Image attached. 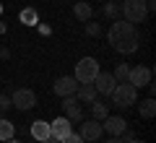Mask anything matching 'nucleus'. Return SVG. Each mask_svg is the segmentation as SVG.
Here are the masks:
<instances>
[{"label": "nucleus", "instance_id": "nucleus-1", "mask_svg": "<svg viewBox=\"0 0 156 143\" xmlns=\"http://www.w3.org/2000/svg\"><path fill=\"white\" fill-rule=\"evenodd\" d=\"M107 39H109V44L120 52V55H133V52L138 50V31H135V26L128 23V21H120V18L112 21Z\"/></svg>", "mask_w": 156, "mask_h": 143}, {"label": "nucleus", "instance_id": "nucleus-2", "mask_svg": "<svg viewBox=\"0 0 156 143\" xmlns=\"http://www.w3.org/2000/svg\"><path fill=\"white\" fill-rule=\"evenodd\" d=\"M109 96H112V102H115L120 109H128V107H133L135 102H138V88H135L133 83L122 81V83L115 86V91H112Z\"/></svg>", "mask_w": 156, "mask_h": 143}, {"label": "nucleus", "instance_id": "nucleus-3", "mask_svg": "<svg viewBox=\"0 0 156 143\" xmlns=\"http://www.w3.org/2000/svg\"><path fill=\"white\" fill-rule=\"evenodd\" d=\"M148 18V8H146V0H125L122 3V21L128 23H140Z\"/></svg>", "mask_w": 156, "mask_h": 143}, {"label": "nucleus", "instance_id": "nucleus-4", "mask_svg": "<svg viewBox=\"0 0 156 143\" xmlns=\"http://www.w3.org/2000/svg\"><path fill=\"white\" fill-rule=\"evenodd\" d=\"M99 76V63L94 57H83V60L76 63V81L78 83H94V78Z\"/></svg>", "mask_w": 156, "mask_h": 143}, {"label": "nucleus", "instance_id": "nucleus-5", "mask_svg": "<svg viewBox=\"0 0 156 143\" xmlns=\"http://www.w3.org/2000/svg\"><path fill=\"white\" fill-rule=\"evenodd\" d=\"M34 104H37V94H34L31 88H16V91H13L11 107H16V109H21V112H29Z\"/></svg>", "mask_w": 156, "mask_h": 143}, {"label": "nucleus", "instance_id": "nucleus-6", "mask_svg": "<svg viewBox=\"0 0 156 143\" xmlns=\"http://www.w3.org/2000/svg\"><path fill=\"white\" fill-rule=\"evenodd\" d=\"M101 133H104V127L99 120H81V125H78V135L83 141H99Z\"/></svg>", "mask_w": 156, "mask_h": 143}, {"label": "nucleus", "instance_id": "nucleus-7", "mask_svg": "<svg viewBox=\"0 0 156 143\" xmlns=\"http://www.w3.org/2000/svg\"><path fill=\"white\" fill-rule=\"evenodd\" d=\"M128 83H133L135 88H143L151 83V68L148 65H135L128 70Z\"/></svg>", "mask_w": 156, "mask_h": 143}, {"label": "nucleus", "instance_id": "nucleus-8", "mask_svg": "<svg viewBox=\"0 0 156 143\" xmlns=\"http://www.w3.org/2000/svg\"><path fill=\"white\" fill-rule=\"evenodd\" d=\"M62 109H65V117L70 122H81L83 120V107L78 104L76 94H73V96H62Z\"/></svg>", "mask_w": 156, "mask_h": 143}, {"label": "nucleus", "instance_id": "nucleus-9", "mask_svg": "<svg viewBox=\"0 0 156 143\" xmlns=\"http://www.w3.org/2000/svg\"><path fill=\"white\" fill-rule=\"evenodd\" d=\"M70 133H73V122L68 117H57V120L50 122V138H55V141H62Z\"/></svg>", "mask_w": 156, "mask_h": 143}, {"label": "nucleus", "instance_id": "nucleus-10", "mask_svg": "<svg viewBox=\"0 0 156 143\" xmlns=\"http://www.w3.org/2000/svg\"><path fill=\"white\" fill-rule=\"evenodd\" d=\"M115 86H117V81H115V76H112V73H101V70H99V76L94 78V88H96V94H104V96H109V94L115 91Z\"/></svg>", "mask_w": 156, "mask_h": 143}, {"label": "nucleus", "instance_id": "nucleus-11", "mask_svg": "<svg viewBox=\"0 0 156 143\" xmlns=\"http://www.w3.org/2000/svg\"><path fill=\"white\" fill-rule=\"evenodd\" d=\"M76 88H78V81L73 76H60L55 81V94H57V96H73Z\"/></svg>", "mask_w": 156, "mask_h": 143}, {"label": "nucleus", "instance_id": "nucleus-12", "mask_svg": "<svg viewBox=\"0 0 156 143\" xmlns=\"http://www.w3.org/2000/svg\"><path fill=\"white\" fill-rule=\"evenodd\" d=\"M101 122H104L101 127H104V130L109 133V135H120V133H122L125 127H128V122H125L122 117H112V115H107Z\"/></svg>", "mask_w": 156, "mask_h": 143}, {"label": "nucleus", "instance_id": "nucleus-13", "mask_svg": "<svg viewBox=\"0 0 156 143\" xmlns=\"http://www.w3.org/2000/svg\"><path fill=\"white\" fill-rule=\"evenodd\" d=\"M29 133H31V138L34 141H44V138H50V122H44V120H34L31 122V127H29Z\"/></svg>", "mask_w": 156, "mask_h": 143}, {"label": "nucleus", "instance_id": "nucleus-14", "mask_svg": "<svg viewBox=\"0 0 156 143\" xmlns=\"http://www.w3.org/2000/svg\"><path fill=\"white\" fill-rule=\"evenodd\" d=\"M76 94H78V99L83 102V104H91V102H96V88H94V83H78V88H76Z\"/></svg>", "mask_w": 156, "mask_h": 143}, {"label": "nucleus", "instance_id": "nucleus-15", "mask_svg": "<svg viewBox=\"0 0 156 143\" xmlns=\"http://www.w3.org/2000/svg\"><path fill=\"white\" fill-rule=\"evenodd\" d=\"M73 13H76L78 21H91V16H94V8H91L89 3H76V5H73Z\"/></svg>", "mask_w": 156, "mask_h": 143}, {"label": "nucleus", "instance_id": "nucleus-16", "mask_svg": "<svg viewBox=\"0 0 156 143\" xmlns=\"http://www.w3.org/2000/svg\"><path fill=\"white\" fill-rule=\"evenodd\" d=\"M104 16L109 18V21H117V18L122 16V5H120L117 0H107L104 3Z\"/></svg>", "mask_w": 156, "mask_h": 143}, {"label": "nucleus", "instance_id": "nucleus-17", "mask_svg": "<svg viewBox=\"0 0 156 143\" xmlns=\"http://www.w3.org/2000/svg\"><path fill=\"white\" fill-rule=\"evenodd\" d=\"M154 115H156V102H154V96H148V99L140 102V117L143 120H151Z\"/></svg>", "mask_w": 156, "mask_h": 143}, {"label": "nucleus", "instance_id": "nucleus-18", "mask_svg": "<svg viewBox=\"0 0 156 143\" xmlns=\"http://www.w3.org/2000/svg\"><path fill=\"white\" fill-rule=\"evenodd\" d=\"M16 135V125H13L11 120H0V141H8V138H13Z\"/></svg>", "mask_w": 156, "mask_h": 143}, {"label": "nucleus", "instance_id": "nucleus-19", "mask_svg": "<svg viewBox=\"0 0 156 143\" xmlns=\"http://www.w3.org/2000/svg\"><path fill=\"white\" fill-rule=\"evenodd\" d=\"M91 115H94V120H104V117L107 115H109V109H107V104H104V102H99V99H96V102H91Z\"/></svg>", "mask_w": 156, "mask_h": 143}, {"label": "nucleus", "instance_id": "nucleus-20", "mask_svg": "<svg viewBox=\"0 0 156 143\" xmlns=\"http://www.w3.org/2000/svg\"><path fill=\"white\" fill-rule=\"evenodd\" d=\"M128 70H130V65H125V63H120V65L115 68V73H112V76H115V81H117V83L128 81Z\"/></svg>", "mask_w": 156, "mask_h": 143}, {"label": "nucleus", "instance_id": "nucleus-21", "mask_svg": "<svg viewBox=\"0 0 156 143\" xmlns=\"http://www.w3.org/2000/svg\"><path fill=\"white\" fill-rule=\"evenodd\" d=\"M86 34H89V37H101V23L86 21Z\"/></svg>", "mask_w": 156, "mask_h": 143}, {"label": "nucleus", "instance_id": "nucleus-22", "mask_svg": "<svg viewBox=\"0 0 156 143\" xmlns=\"http://www.w3.org/2000/svg\"><path fill=\"white\" fill-rule=\"evenodd\" d=\"M60 143H86V141H83L81 135H78V133H70V135H65Z\"/></svg>", "mask_w": 156, "mask_h": 143}, {"label": "nucleus", "instance_id": "nucleus-23", "mask_svg": "<svg viewBox=\"0 0 156 143\" xmlns=\"http://www.w3.org/2000/svg\"><path fill=\"white\" fill-rule=\"evenodd\" d=\"M8 109H11V96L0 94V112H8Z\"/></svg>", "mask_w": 156, "mask_h": 143}, {"label": "nucleus", "instance_id": "nucleus-24", "mask_svg": "<svg viewBox=\"0 0 156 143\" xmlns=\"http://www.w3.org/2000/svg\"><path fill=\"white\" fill-rule=\"evenodd\" d=\"M23 21L26 23H37V13L34 11H23Z\"/></svg>", "mask_w": 156, "mask_h": 143}, {"label": "nucleus", "instance_id": "nucleus-25", "mask_svg": "<svg viewBox=\"0 0 156 143\" xmlns=\"http://www.w3.org/2000/svg\"><path fill=\"white\" fill-rule=\"evenodd\" d=\"M11 57V52H8V47H0V60H8Z\"/></svg>", "mask_w": 156, "mask_h": 143}, {"label": "nucleus", "instance_id": "nucleus-26", "mask_svg": "<svg viewBox=\"0 0 156 143\" xmlns=\"http://www.w3.org/2000/svg\"><path fill=\"white\" fill-rule=\"evenodd\" d=\"M107 143H122V141H120V135H112V138H109Z\"/></svg>", "mask_w": 156, "mask_h": 143}, {"label": "nucleus", "instance_id": "nucleus-27", "mask_svg": "<svg viewBox=\"0 0 156 143\" xmlns=\"http://www.w3.org/2000/svg\"><path fill=\"white\" fill-rule=\"evenodd\" d=\"M39 143H60V141H55V138H44V141H39Z\"/></svg>", "mask_w": 156, "mask_h": 143}, {"label": "nucleus", "instance_id": "nucleus-28", "mask_svg": "<svg viewBox=\"0 0 156 143\" xmlns=\"http://www.w3.org/2000/svg\"><path fill=\"white\" fill-rule=\"evenodd\" d=\"M3 143H21L18 138H8V141H3Z\"/></svg>", "mask_w": 156, "mask_h": 143}, {"label": "nucleus", "instance_id": "nucleus-29", "mask_svg": "<svg viewBox=\"0 0 156 143\" xmlns=\"http://www.w3.org/2000/svg\"><path fill=\"white\" fill-rule=\"evenodd\" d=\"M3 31H5V23H3V21H0V34H3Z\"/></svg>", "mask_w": 156, "mask_h": 143}, {"label": "nucleus", "instance_id": "nucleus-30", "mask_svg": "<svg viewBox=\"0 0 156 143\" xmlns=\"http://www.w3.org/2000/svg\"><path fill=\"white\" fill-rule=\"evenodd\" d=\"M128 143H143V141H138V138H133V141H128Z\"/></svg>", "mask_w": 156, "mask_h": 143}, {"label": "nucleus", "instance_id": "nucleus-31", "mask_svg": "<svg viewBox=\"0 0 156 143\" xmlns=\"http://www.w3.org/2000/svg\"><path fill=\"white\" fill-rule=\"evenodd\" d=\"M0 11H3V5H0Z\"/></svg>", "mask_w": 156, "mask_h": 143}]
</instances>
